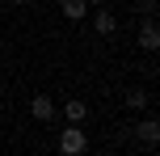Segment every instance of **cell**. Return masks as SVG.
Returning <instances> with one entry per match:
<instances>
[{"label":"cell","instance_id":"obj_11","mask_svg":"<svg viewBox=\"0 0 160 156\" xmlns=\"http://www.w3.org/2000/svg\"><path fill=\"white\" fill-rule=\"evenodd\" d=\"M13 4H21V8H25V4H38V0H13Z\"/></svg>","mask_w":160,"mask_h":156},{"label":"cell","instance_id":"obj_10","mask_svg":"<svg viewBox=\"0 0 160 156\" xmlns=\"http://www.w3.org/2000/svg\"><path fill=\"white\" fill-rule=\"evenodd\" d=\"M84 4H88V8H101V4H105V0H84Z\"/></svg>","mask_w":160,"mask_h":156},{"label":"cell","instance_id":"obj_12","mask_svg":"<svg viewBox=\"0 0 160 156\" xmlns=\"http://www.w3.org/2000/svg\"><path fill=\"white\" fill-rule=\"evenodd\" d=\"M0 118H4V101H0Z\"/></svg>","mask_w":160,"mask_h":156},{"label":"cell","instance_id":"obj_5","mask_svg":"<svg viewBox=\"0 0 160 156\" xmlns=\"http://www.w3.org/2000/svg\"><path fill=\"white\" fill-rule=\"evenodd\" d=\"M135 139L148 143V148H156V143H160V127H156V118H143V123L135 127Z\"/></svg>","mask_w":160,"mask_h":156},{"label":"cell","instance_id":"obj_2","mask_svg":"<svg viewBox=\"0 0 160 156\" xmlns=\"http://www.w3.org/2000/svg\"><path fill=\"white\" fill-rule=\"evenodd\" d=\"M88 17H93V30L101 34V38H114V34H118V17L110 13V8H88Z\"/></svg>","mask_w":160,"mask_h":156},{"label":"cell","instance_id":"obj_3","mask_svg":"<svg viewBox=\"0 0 160 156\" xmlns=\"http://www.w3.org/2000/svg\"><path fill=\"white\" fill-rule=\"evenodd\" d=\"M30 114H34V123H51V118H55V101H51L47 93H34L30 97Z\"/></svg>","mask_w":160,"mask_h":156},{"label":"cell","instance_id":"obj_6","mask_svg":"<svg viewBox=\"0 0 160 156\" xmlns=\"http://www.w3.org/2000/svg\"><path fill=\"white\" fill-rule=\"evenodd\" d=\"M63 118H68V123H72V127H80V123H84V118H88V106H84V101H80V97H72V101H68V106H63Z\"/></svg>","mask_w":160,"mask_h":156},{"label":"cell","instance_id":"obj_4","mask_svg":"<svg viewBox=\"0 0 160 156\" xmlns=\"http://www.w3.org/2000/svg\"><path fill=\"white\" fill-rule=\"evenodd\" d=\"M135 42H139V51H148V55L160 47V30H156V21H152V17L139 25V38H135Z\"/></svg>","mask_w":160,"mask_h":156},{"label":"cell","instance_id":"obj_8","mask_svg":"<svg viewBox=\"0 0 160 156\" xmlns=\"http://www.w3.org/2000/svg\"><path fill=\"white\" fill-rule=\"evenodd\" d=\"M127 106H131V110H148V93H143V89H131V93H127Z\"/></svg>","mask_w":160,"mask_h":156},{"label":"cell","instance_id":"obj_1","mask_svg":"<svg viewBox=\"0 0 160 156\" xmlns=\"http://www.w3.org/2000/svg\"><path fill=\"white\" fill-rule=\"evenodd\" d=\"M84 148H88V135L68 123L63 131H59V152H63V156H84Z\"/></svg>","mask_w":160,"mask_h":156},{"label":"cell","instance_id":"obj_7","mask_svg":"<svg viewBox=\"0 0 160 156\" xmlns=\"http://www.w3.org/2000/svg\"><path fill=\"white\" fill-rule=\"evenodd\" d=\"M59 8H63L68 21H84V17H88V4H84V0H63Z\"/></svg>","mask_w":160,"mask_h":156},{"label":"cell","instance_id":"obj_9","mask_svg":"<svg viewBox=\"0 0 160 156\" xmlns=\"http://www.w3.org/2000/svg\"><path fill=\"white\" fill-rule=\"evenodd\" d=\"M139 8H143V13L152 17V13H156V0H139Z\"/></svg>","mask_w":160,"mask_h":156}]
</instances>
